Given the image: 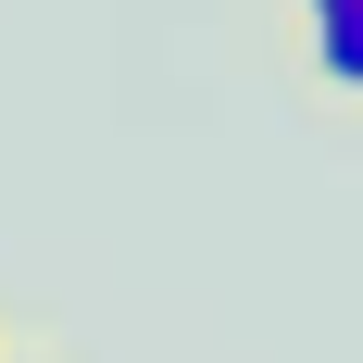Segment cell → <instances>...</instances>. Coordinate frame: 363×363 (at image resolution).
<instances>
[{"label":"cell","mask_w":363,"mask_h":363,"mask_svg":"<svg viewBox=\"0 0 363 363\" xmlns=\"http://www.w3.org/2000/svg\"><path fill=\"white\" fill-rule=\"evenodd\" d=\"M301 50H313V88L326 101H363V0H313L301 13Z\"/></svg>","instance_id":"obj_1"},{"label":"cell","mask_w":363,"mask_h":363,"mask_svg":"<svg viewBox=\"0 0 363 363\" xmlns=\"http://www.w3.org/2000/svg\"><path fill=\"white\" fill-rule=\"evenodd\" d=\"M0 363H38V351H0Z\"/></svg>","instance_id":"obj_2"},{"label":"cell","mask_w":363,"mask_h":363,"mask_svg":"<svg viewBox=\"0 0 363 363\" xmlns=\"http://www.w3.org/2000/svg\"><path fill=\"white\" fill-rule=\"evenodd\" d=\"M301 13H313V0H301Z\"/></svg>","instance_id":"obj_3"}]
</instances>
